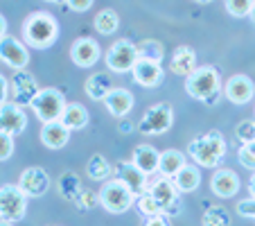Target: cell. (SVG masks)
Here are the masks:
<instances>
[{
    "mask_svg": "<svg viewBox=\"0 0 255 226\" xmlns=\"http://www.w3.org/2000/svg\"><path fill=\"white\" fill-rule=\"evenodd\" d=\"M138 59V45L131 43L129 39H118L106 52V66L113 72H129L133 70Z\"/></svg>",
    "mask_w": 255,
    "mask_h": 226,
    "instance_id": "cell-7",
    "label": "cell"
},
{
    "mask_svg": "<svg viewBox=\"0 0 255 226\" xmlns=\"http://www.w3.org/2000/svg\"><path fill=\"white\" fill-rule=\"evenodd\" d=\"M7 36V20H5V16L0 14V39H5Z\"/></svg>",
    "mask_w": 255,
    "mask_h": 226,
    "instance_id": "cell-42",
    "label": "cell"
},
{
    "mask_svg": "<svg viewBox=\"0 0 255 226\" xmlns=\"http://www.w3.org/2000/svg\"><path fill=\"white\" fill-rule=\"evenodd\" d=\"M18 188L25 193V197H41L48 193L50 188V177L43 168H27L18 179Z\"/></svg>",
    "mask_w": 255,
    "mask_h": 226,
    "instance_id": "cell-13",
    "label": "cell"
},
{
    "mask_svg": "<svg viewBox=\"0 0 255 226\" xmlns=\"http://www.w3.org/2000/svg\"><path fill=\"white\" fill-rule=\"evenodd\" d=\"M174 122V111L169 104L160 102V104H154L151 109L144 111L142 120H140L138 129L142 131L144 136H158V134H165V131L172 127Z\"/></svg>",
    "mask_w": 255,
    "mask_h": 226,
    "instance_id": "cell-8",
    "label": "cell"
},
{
    "mask_svg": "<svg viewBox=\"0 0 255 226\" xmlns=\"http://www.w3.org/2000/svg\"><path fill=\"white\" fill-rule=\"evenodd\" d=\"M201 224L203 226H231V215H228L226 208H208L201 217Z\"/></svg>",
    "mask_w": 255,
    "mask_h": 226,
    "instance_id": "cell-30",
    "label": "cell"
},
{
    "mask_svg": "<svg viewBox=\"0 0 255 226\" xmlns=\"http://www.w3.org/2000/svg\"><path fill=\"white\" fill-rule=\"evenodd\" d=\"M135 206H138V211L142 213V217H154V215H165L163 208H160V204L156 202L154 197H151L149 193L142 195V197L135 199Z\"/></svg>",
    "mask_w": 255,
    "mask_h": 226,
    "instance_id": "cell-31",
    "label": "cell"
},
{
    "mask_svg": "<svg viewBox=\"0 0 255 226\" xmlns=\"http://www.w3.org/2000/svg\"><path fill=\"white\" fill-rule=\"evenodd\" d=\"M224 95L233 104H246L253 100L255 95V84L249 75H233L226 84H224Z\"/></svg>",
    "mask_w": 255,
    "mask_h": 226,
    "instance_id": "cell-14",
    "label": "cell"
},
{
    "mask_svg": "<svg viewBox=\"0 0 255 226\" xmlns=\"http://www.w3.org/2000/svg\"><path fill=\"white\" fill-rule=\"evenodd\" d=\"M249 193H251V199H255V172H253V177H251V181H249Z\"/></svg>",
    "mask_w": 255,
    "mask_h": 226,
    "instance_id": "cell-43",
    "label": "cell"
},
{
    "mask_svg": "<svg viewBox=\"0 0 255 226\" xmlns=\"http://www.w3.org/2000/svg\"><path fill=\"white\" fill-rule=\"evenodd\" d=\"M131 77H133L135 84L144 88H156L163 79V66L156 61H149V59H138L131 70Z\"/></svg>",
    "mask_w": 255,
    "mask_h": 226,
    "instance_id": "cell-16",
    "label": "cell"
},
{
    "mask_svg": "<svg viewBox=\"0 0 255 226\" xmlns=\"http://www.w3.org/2000/svg\"><path fill=\"white\" fill-rule=\"evenodd\" d=\"M131 163L142 174L151 177V174H156L160 168V152H156L151 145H138V147L133 149V154H131Z\"/></svg>",
    "mask_w": 255,
    "mask_h": 226,
    "instance_id": "cell-19",
    "label": "cell"
},
{
    "mask_svg": "<svg viewBox=\"0 0 255 226\" xmlns=\"http://www.w3.org/2000/svg\"><path fill=\"white\" fill-rule=\"evenodd\" d=\"M185 156H183V152H178V149H165L163 154H160V168H158V172L163 174V177H167V179H174L181 170L185 168Z\"/></svg>",
    "mask_w": 255,
    "mask_h": 226,
    "instance_id": "cell-24",
    "label": "cell"
},
{
    "mask_svg": "<svg viewBox=\"0 0 255 226\" xmlns=\"http://www.w3.org/2000/svg\"><path fill=\"white\" fill-rule=\"evenodd\" d=\"M70 59L75 61V66H79V68L95 66L97 59H100V45H97V41L88 39V36L77 39L70 45Z\"/></svg>",
    "mask_w": 255,
    "mask_h": 226,
    "instance_id": "cell-17",
    "label": "cell"
},
{
    "mask_svg": "<svg viewBox=\"0 0 255 226\" xmlns=\"http://www.w3.org/2000/svg\"><path fill=\"white\" fill-rule=\"evenodd\" d=\"M240 163L244 165L246 170H253L255 172V143H249V145H242L240 147Z\"/></svg>",
    "mask_w": 255,
    "mask_h": 226,
    "instance_id": "cell-35",
    "label": "cell"
},
{
    "mask_svg": "<svg viewBox=\"0 0 255 226\" xmlns=\"http://www.w3.org/2000/svg\"><path fill=\"white\" fill-rule=\"evenodd\" d=\"M0 61L7 63L14 70H25V66L29 63L27 45L7 34L5 39H0Z\"/></svg>",
    "mask_w": 255,
    "mask_h": 226,
    "instance_id": "cell-10",
    "label": "cell"
},
{
    "mask_svg": "<svg viewBox=\"0 0 255 226\" xmlns=\"http://www.w3.org/2000/svg\"><path fill=\"white\" fill-rule=\"evenodd\" d=\"M142 226H169L167 215H154V217H144Z\"/></svg>",
    "mask_w": 255,
    "mask_h": 226,
    "instance_id": "cell-40",
    "label": "cell"
},
{
    "mask_svg": "<svg viewBox=\"0 0 255 226\" xmlns=\"http://www.w3.org/2000/svg\"><path fill=\"white\" fill-rule=\"evenodd\" d=\"M41 140H43L45 147L50 149H61L66 147V143L70 140V131L61 125V122H48L41 129Z\"/></svg>",
    "mask_w": 255,
    "mask_h": 226,
    "instance_id": "cell-22",
    "label": "cell"
},
{
    "mask_svg": "<svg viewBox=\"0 0 255 226\" xmlns=\"http://www.w3.org/2000/svg\"><path fill=\"white\" fill-rule=\"evenodd\" d=\"M210 190H212V195H217V197H222V199L233 197L240 190V177L233 170H217L210 179Z\"/></svg>",
    "mask_w": 255,
    "mask_h": 226,
    "instance_id": "cell-18",
    "label": "cell"
},
{
    "mask_svg": "<svg viewBox=\"0 0 255 226\" xmlns=\"http://www.w3.org/2000/svg\"><path fill=\"white\" fill-rule=\"evenodd\" d=\"M113 172H116V179H120V181L131 190V193H133L135 199L142 197V195H147V190H149L147 174L140 172V170L135 168L133 163H127V161H122V163H118L116 168H113Z\"/></svg>",
    "mask_w": 255,
    "mask_h": 226,
    "instance_id": "cell-12",
    "label": "cell"
},
{
    "mask_svg": "<svg viewBox=\"0 0 255 226\" xmlns=\"http://www.w3.org/2000/svg\"><path fill=\"white\" fill-rule=\"evenodd\" d=\"M59 122H61L68 131H79L88 125V111L84 109L82 104L72 102V104L66 106V111H63V116H61Z\"/></svg>",
    "mask_w": 255,
    "mask_h": 226,
    "instance_id": "cell-23",
    "label": "cell"
},
{
    "mask_svg": "<svg viewBox=\"0 0 255 226\" xmlns=\"http://www.w3.org/2000/svg\"><path fill=\"white\" fill-rule=\"evenodd\" d=\"M169 68H172L174 75L188 79L194 70H197V54L190 45H178L172 54V61H169Z\"/></svg>",
    "mask_w": 255,
    "mask_h": 226,
    "instance_id": "cell-20",
    "label": "cell"
},
{
    "mask_svg": "<svg viewBox=\"0 0 255 226\" xmlns=\"http://www.w3.org/2000/svg\"><path fill=\"white\" fill-rule=\"evenodd\" d=\"M188 154L201 168H217L226 156V140H224V136L219 131H208V134L190 140Z\"/></svg>",
    "mask_w": 255,
    "mask_h": 226,
    "instance_id": "cell-3",
    "label": "cell"
},
{
    "mask_svg": "<svg viewBox=\"0 0 255 226\" xmlns=\"http://www.w3.org/2000/svg\"><path fill=\"white\" fill-rule=\"evenodd\" d=\"M27 211V197L18 186H2L0 188V222H14L23 220Z\"/></svg>",
    "mask_w": 255,
    "mask_h": 226,
    "instance_id": "cell-6",
    "label": "cell"
},
{
    "mask_svg": "<svg viewBox=\"0 0 255 226\" xmlns=\"http://www.w3.org/2000/svg\"><path fill=\"white\" fill-rule=\"evenodd\" d=\"M163 54H165L163 43H160V41H156V39H144L142 43L138 45V57L140 59H149V61L160 63V61H163Z\"/></svg>",
    "mask_w": 255,
    "mask_h": 226,
    "instance_id": "cell-29",
    "label": "cell"
},
{
    "mask_svg": "<svg viewBox=\"0 0 255 226\" xmlns=\"http://www.w3.org/2000/svg\"><path fill=\"white\" fill-rule=\"evenodd\" d=\"M7 95H9V84H7V79L0 75V106L7 104Z\"/></svg>",
    "mask_w": 255,
    "mask_h": 226,
    "instance_id": "cell-41",
    "label": "cell"
},
{
    "mask_svg": "<svg viewBox=\"0 0 255 226\" xmlns=\"http://www.w3.org/2000/svg\"><path fill=\"white\" fill-rule=\"evenodd\" d=\"M11 154H14V136L0 134V161L11 159Z\"/></svg>",
    "mask_w": 255,
    "mask_h": 226,
    "instance_id": "cell-36",
    "label": "cell"
},
{
    "mask_svg": "<svg viewBox=\"0 0 255 226\" xmlns=\"http://www.w3.org/2000/svg\"><path fill=\"white\" fill-rule=\"evenodd\" d=\"M172 183H174V188H176V193H194L199 188V183H201V172H199V168H194V165H185V168L172 179Z\"/></svg>",
    "mask_w": 255,
    "mask_h": 226,
    "instance_id": "cell-25",
    "label": "cell"
},
{
    "mask_svg": "<svg viewBox=\"0 0 255 226\" xmlns=\"http://www.w3.org/2000/svg\"><path fill=\"white\" fill-rule=\"evenodd\" d=\"M235 136L242 145L255 143V120H242L235 129Z\"/></svg>",
    "mask_w": 255,
    "mask_h": 226,
    "instance_id": "cell-33",
    "label": "cell"
},
{
    "mask_svg": "<svg viewBox=\"0 0 255 226\" xmlns=\"http://www.w3.org/2000/svg\"><path fill=\"white\" fill-rule=\"evenodd\" d=\"M109 113L116 118H125L131 109H133V95H131L127 88H113L104 100Z\"/></svg>",
    "mask_w": 255,
    "mask_h": 226,
    "instance_id": "cell-21",
    "label": "cell"
},
{
    "mask_svg": "<svg viewBox=\"0 0 255 226\" xmlns=\"http://www.w3.org/2000/svg\"><path fill=\"white\" fill-rule=\"evenodd\" d=\"M11 91H14V102L18 106H25V104L32 106V102L36 100L41 88H39V84H36V79L32 77V72L16 70L14 77H11Z\"/></svg>",
    "mask_w": 255,
    "mask_h": 226,
    "instance_id": "cell-11",
    "label": "cell"
},
{
    "mask_svg": "<svg viewBox=\"0 0 255 226\" xmlns=\"http://www.w3.org/2000/svg\"><path fill=\"white\" fill-rule=\"evenodd\" d=\"M226 9H228V14L235 16V18H244V16H251L253 2H251V0H228Z\"/></svg>",
    "mask_w": 255,
    "mask_h": 226,
    "instance_id": "cell-34",
    "label": "cell"
},
{
    "mask_svg": "<svg viewBox=\"0 0 255 226\" xmlns=\"http://www.w3.org/2000/svg\"><path fill=\"white\" fill-rule=\"evenodd\" d=\"M86 95L91 97V100H106V95L113 91V84L111 79H109V75L106 72H95L93 77L86 79Z\"/></svg>",
    "mask_w": 255,
    "mask_h": 226,
    "instance_id": "cell-26",
    "label": "cell"
},
{
    "mask_svg": "<svg viewBox=\"0 0 255 226\" xmlns=\"http://www.w3.org/2000/svg\"><path fill=\"white\" fill-rule=\"evenodd\" d=\"M93 25H95V29H97L100 34L109 36V34H113L118 27H120V16H118L116 9H102L100 14L95 16Z\"/></svg>",
    "mask_w": 255,
    "mask_h": 226,
    "instance_id": "cell-28",
    "label": "cell"
},
{
    "mask_svg": "<svg viewBox=\"0 0 255 226\" xmlns=\"http://www.w3.org/2000/svg\"><path fill=\"white\" fill-rule=\"evenodd\" d=\"M23 39L32 48L45 50L59 39V23L48 11H34L23 23Z\"/></svg>",
    "mask_w": 255,
    "mask_h": 226,
    "instance_id": "cell-1",
    "label": "cell"
},
{
    "mask_svg": "<svg viewBox=\"0 0 255 226\" xmlns=\"http://www.w3.org/2000/svg\"><path fill=\"white\" fill-rule=\"evenodd\" d=\"M27 127V116H25L23 106L16 102H7L0 106V134L16 136Z\"/></svg>",
    "mask_w": 255,
    "mask_h": 226,
    "instance_id": "cell-15",
    "label": "cell"
},
{
    "mask_svg": "<svg viewBox=\"0 0 255 226\" xmlns=\"http://www.w3.org/2000/svg\"><path fill=\"white\" fill-rule=\"evenodd\" d=\"M0 226H11V224H9V222H0Z\"/></svg>",
    "mask_w": 255,
    "mask_h": 226,
    "instance_id": "cell-45",
    "label": "cell"
},
{
    "mask_svg": "<svg viewBox=\"0 0 255 226\" xmlns=\"http://www.w3.org/2000/svg\"><path fill=\"white\" fill-rule=\"evenodd\" d=\"M97 197H100V204L104 206V211L113 213V215L127 213L135 204L133 193H131L120 179H111V181H106L104 186H102V190L97 193Z\"/></svg>",
    "mask_w": 255,
    "mask_h": 226,
    "instance_id": "cell-4",
    "label": "cell"
},
{
    "mask_svg": "<svg viewBox=\"0 0 255 226\" xmlns=\"http://www.w3.org/2000/svg\"><path fill=\"white\" fill-rule=\"evenodd\" d=\"M66 106H68L66 97H63V93L57 91V88H41L36 100L32 102V111L36 113V118H39L43 125L61 120Z\"/></svg>",
    "mask_w": 255,
    "mask_h": 226,
    "instance_id": "cell-5",
    "label": "cell"
},
{
    "mask_svg": "<svg viewBox=\"0 0 255 226\" xmlns=\"http://www.w3.org/2000/svg\"><path fill=\"white\" fill-rule=\"evenodd\" d=\"M251 20L255 23V2H253V9H251Z\"/></svg>",
    "mask_w": 255,
    "mask_h": 226,
    "instance_id": "cell-44",
    "label": "cell"
},
{
    "mask_svg": "<svg viewBox=\"0 0 255 226\" xmlns=\"http://www.w3.org/2000/svg\"><path fill=\"white\" fill-rule=\"evenodd\" d=\"M77 204H79V208L88 211V208H95L97 204H100V197H97V195H93V193H88V190H82V193H79V197H77Z\"/></svg>",
    "mask_w": 255,
    "mask_h": 226,
    "instance_id": "cell-37",
    "label": "cell"
},
{
    "mask_svg": "<svg viewBox=\"0 0 255 226\" xmlns=\"http://www.w3.org/2000/svg\"><path fill=\"white\" fill-rule=\"evenodd\" d=\"M79 181H77V174L66 172L61 179V195L66 199H77L79 197Z\"/></svg>",
    "mask_w": 255,
    "mask_h": 226,
    "instance_id": "cell-32",
    "label": "cell"
},
{
    "mask_svg": "<svg viewBox=\"0 0 255 226\" xmlns=\"http://www.w3.org/2000/svg\"><path fill=\"white\" fill-rule=\"evenodd\" d=\"M86 172L93 181H104V179H109L113 174V165L102 154H93L91 161L86 163Z\"/></svg>",
    "mask_w": 255,
    "mask_h": 226,
    "instance_id": "cell-27",
    "label": "cell"
},
{
    "mask_svg": "<svg viewBox=\"0 0 255 226\" xmlns=\"http://www.w3.org/2000/svg\"><path fill=\"white\" fill-rule=\"evenodd\" d=\"M147 193L160 204L165 215H178V208H181V202H178V193L174 188L172 179L160 177L156 179L154 183H149V190Z\"/></svg>",
    "mask_w": 255,
    "mask_h": 226,
    "instance_id": "cell-9",
    "label": "cell"
},
{
    "mask_svg": "<svg viewBox=\"0 0 255 226\" xmlns=\"http://www.w3.org/2000/svg\"><path fill=\"white\" fill-rule=\"evenodd\" d=\"M185 91L190 97L203 102V104H215L222 95L224 86L219 79V72L215 66H201L185 79Z\"/></svg>",
    "mask_w": 255,
    "mask_h": 226,
    "instance_id": "cell-2",
    "label": "cell"
},
{
    "mask_svg": "<svg viewBox=\"0 0 255 226\" xmlns=\"http://www.w3.org/2000/svg\"><path fill=\"white\" fill-rule=\"evenodd\" d=\"M63 7H68L72 11H86L93 7V2L91 0H72V2H63Z\"/></svg>",
    "mask_w": 255,
    "mask_h": 226,
    "instance_id": "cell-39",
    "label": "cell"
},
{
    "mask_svg": "<svg viewBox=\"0 0 255 226\" xmlns=\"http://www.w3.org/2000/svg\"><path fill=\"white\" fill-rule=\"evenodd\" d=\"M237 213H240L242 217H253L255 220V199H242V202H237Z\"/></svg>",
    "mask_w": 255,
    "mask_h": 226,
    "instance_id": "cell-38",
    "label": "cell"
}]
</instances>
